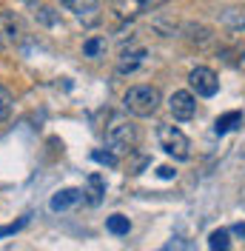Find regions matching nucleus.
<instances>
[{
	"label": "nucleus",
	"mask_w": 245,
	"mask_h": 251,
	"mask_svg": "<svg viewBox=\"0 0 245 251\" xmlns=\"http://www.w3.org/2000/svg\"><path fill=\"white\" fill-rule=\"evenodd\" d=\"M160 103H163V97L154 86H131L122 94V109L134 117H151L160 109Z\"/></svg>",
	"instance_id": "nucleus-1"
},
{
	"label": "nucleus",
	"mask_w": 245,
	"mask_h": 251,
	"mask_svg": "<svg viewBox=\"0 0 245 251\" xmlns=\"http://www.w3.org/2000/svg\"><path fill=\"white\" fill-rule=\"evenodd\" d=\"M106 146L117 154H131L137 149V126L125 117H111L106 128Z\"/></svg>",
	"instance_id": "nucleus-2"
},
{
	"label": "nucleus",
	"mask_w": 245,
	"mask_h": 251,
	"mask_svg": "<svg viewBox=\"0 0 245 251\" xmlns=\"http://www.w3.org/2000/svg\"><path fill=\"white\" fill-rule=\"evenodd\" d=\"M157 140H160V149L169 157H174V160H188L191 157V143L177 126H160L157 128Z\"/></svg>",
	"instance_id": "nucleus-3"
},
{
	"label": "nucleus",
	"mask_w": 245,
	"mask_h": 251,
	"mask_svg": "<svg viewBox=\"0 0 245 251\" xmlns=\"http://www.w3.org/2000/svg\"><path fill=\"white\" fill-rule=\"evenodd\" d=\"M188 86H191V92H197L199 97H214V94L220 92V77H217L214 69L197 66V69H191V75H188Z\"/></svg>",
	"instance_id": "nucleus-4"
},
{
	"label": "nucleus",
	"mask_w": 245,
	"mask_h": 251,
	"mask_svg": "<svg viewBox=\"0 0 245 251\" xmlns=\"http://www.w3.org/2000/svg\"><path fill=\"white\" fill-rule=\"evenodd\" d=\"M23 37V20L15 12H0V51H12Z\"/></svg>",
	"instance_id": "nucleus-5"
},
{
	"label": "nucleus",
	"mask_w": 245,
	"mask_h": 251,
	"mask_svg": "<svg viewBox=\"0 0 245 251\" xmlns=\"http://www.w3.org/2000/svg\"><path fill=\"white\" fill-rule=\"evenodd\" d=\"M163 3H169V0H117L114 3V12H117L120 20H134V17L146 15V12L160 9Z\"/></svg>",
	"instance_id": "nucleus-6"
},
{
	"label": "nucleus",
	"mask_w": 245,
	"mask_h": 251,
	"mask_svg": "<svg viewBox=\"0 0 245 251\" xmlns=\"http://www.w3.org/2000/svg\"><path fill=\"white\" fill-rule=\"evenodd\" d=\"M169 109H171V117L174 120H191L194 114H197V100H194V94L191 92H174L169 97Z\"/></svg>",
	"instance_id": "nucleus-7"
},
{
	"label": "nucleus",
	"mask_w": 245,
	"mask_h": 251,
	"mask_svg": "<svg viewBox=\"0 0 245 251\" xmlns=\"http://www.w3.org/2000/svg\"><path fill=\"white\" fill-rule=\"evenodd\" d=\"M146 60H148V49H143V46L122 49L120 57H117V75H134Z\"/></svg>",
	"instance_id": "nucleus-8"
},
{
	"label": "nucleus",
	"mask_w": 245,
	"mask_h": 251,
	"mask_svg": "<svg viewBox=\"0 0 245 251\" xmlns=\"http://www.w3.org/2000/svg\"><path fill=\"white\" fill-rule=\"evenodd\" d=\"M83 200H86V191H83V188H63V191H57V194L49 200V208H51V211H66V208L83 203Z\"/></svg>",
	"instance_id": "nucleus-9"
},
{
	"label": "nucleus",
	"mask_w": 245,
	"mask_h": 251,
	"mask_svg": "<svg viewBox=\"0 0 245 251\" xmlns=\"http://www.w3.org/2000/svg\"><path fill=\"white\" fill-rule=\"evenodd\" d=\"M240 123H243V111H228V114L217 117L214 134H217V137H220V134H228V131H234V128H237Z\"/></svg>",
	"instance_id": "nucleus-10"
},
{
	"label": "nucleus",
	"mask_w": 245,
	"mask_h": 251,
	"mask_svg": "<svg viewBox=\"0 0 245 251\" xmlns=\"http://www.w3.org/2000/svg\"><path fill=\"white\" fill-rule=\"evenodd\" d=\"M60 3L72 12V15H77V17L94 15V12H97V0H60Z\"/></svg>",
	"instance_id": "nucleus-11"
},
{
	"label": "nucleus",
	"mask_w": 245,
	"mask_h": 251,
	"mask_svg": "<svg viewBox=\"0 0 245 251\" xmlns=\"http://www.w3.org/2000/svg\"><path fill=\"white\" fill-rule=\"evenodd\" d=\"M106 49H108L106 37H89V40L83 43V54H86V57H92V60H97V57H103V54H106Z\"/></svg>",
	"instance_id": "nucleus-12"
},
{
	"label": "nucleus",
	"mask_w": 245,
	"mask_h": 251,
	"mask_svg": "<svg viewBox=\"0 0 245 251\" xmlns=\"http://www.w3.org/2000/svg\"><path fill=\"white\" fill-rule=\"evenodd\" d=\"M89 203L97 205L100 200H103V194H106V183H103V177L100 174H89Z\"/></svg>",
	"instance_id": "nucleus-13"
},
{
	"label": "nucleus",
	"mask_w": 245,
	"mask_h": 251,
	"mask_svg": "<svg viewBox=\"0 0 245 251\" xmlns=\"http://www.w3.org/2000/svg\"><path fill=\"white\" fill-rule=\"evenodd\" d=\"M106 228L111 231V234L122 237V234L131 231V223H128V217H122V214H111V217L106 220Z\"/></svg>",
	"instance_id": "nucleus-14"
},
{
	"label": "nucleus",
	"mask_w": 245,
	"mask_h": 251,
	"mask_svg": "<svg viewBox=\"0 0 245 251\" xmlns=\"http://www.w3.org/2000/svg\"><path fill=\"white\" fill-rule=\"evenodd\" d=\"M12 109H15V97L6 86H0V123H6L12 117Z\"/></svg>",
	"instance_id": "nucleus-15"
},
{
	"label": "nucleus",
	"mask_w": 245,
	"mask_h": 251,
	"mask_svg": "<svg viewBox=\"0 0 245 251\" xmlns=\"http://www.w3.org/2000/svg\"><path fill=\"white\" fill-rule=\"evenodd\" d=\"M92 160L94 163H100V166H108V169H117L120 166V160H117V151L114 149H106V151H92Z\"/></svg>",
	"instance_id": "nucleus-16"
},
{
	"label": "nucleus",
	"mask_w": 245,
	"mask_h": 251,
	"mask_svg": "<svg viewBox=\"0 0 245 251\" xmlns=\"http://www.w3.org/2000/svg\"><path fill=\"white\" fill-rule=\"evenodd\" d=\"M208 249H231V240H228V231H225V228H217V231H211V234H208Z\"/></svg>",
	"instance_id": "nucleus-17"
},
{
	"label": "nucleus",
	"mask_w": 245,
	"mask_h": 251,
	"mask_svg": "<svg viewBox=\"0 0 245 251\" xmlns=\"http://www.w3.org/2000/svg\"><path fill=\"white\" fill-rule=\"evenodd\" d=\"M26 223H29V220L23 217V220H17V223H12V226H3V228H0V237H6V234H15L17 228H23Z\"/></svg>",
	"instance_id": "nucleus-18"
},
{
	"label": "nucleus",
	"mask_w": 245,
	"mask_h": 251,
	"mask_svg": "<svg viewBox=\"0 0 245 251\" xmlns=\"http://www.w3.org/2000/svg\"><path fill=\"white\" fill-rule=\"evenodd\" d=\"M157 174H160L163 180H174V177H177V172H174L171 166H160V169H157Z\"/></svg>",
	"instance_id": "nucleus-19"
},
{
	"label": "nucleus",
	"mask_w": 245,
	"mask_h": 251,
	"mask_svg": "<svg viewBox=\"0 0 245 251\" xmlns=\"http://www.w3.org/2000/svg\"><path fill=\"white\" fill-rule=\"evenodd\" d=\"M234 234L245 240V223H237V226H234Z\"/></svg>",
	"instance_id": "nucleus-20"
}]
</instances>
